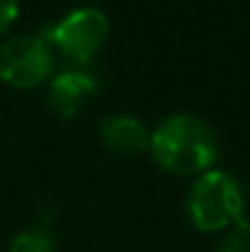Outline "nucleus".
<instances>
[{"label":"nucleus","mask_w":250,"mask_h":252,"mask_svg":"<svg viewBox=\"0 0 250 252\" xmlns=\"http://www.w3.org/2000/svg\"><path fill=\"white\" fill-rule=\"evenodd\" d=\"M214 252H250V223L248 220L233 225L231 233L226 238H221V243L216 245Z\"/></svg>","instance_id":"obj_8"},{"label":"nucleus","mask_w":250,"mask_h":252,"mask_svg":"<svg viewBox=\"0 0 250 252\" xmlns=\"http://www.w3.org/2000/svg\"><path fill=\"white\" fill-rule=\"evenodd\" d=\"M110 32L106 12L98 7H76L59 22L42 30V37L54 44L71 64H86L106 44Z\"/></svg>","instance_id":"obj_3"},{"label":"nucleus","mask_w":250,"mask_h":252,"mask_svg":"<svg viewBox=\"0 0 250 252\" xmlns=\"http://www.w3.org/2000/svg\"><path fill=\"white\" fill-rule=\"evenodd\" d=\"M54 74V52L42 34H15L0 44V79L32 88Z\"/></svg>","instance_id":"obj_4"},{"label":"nucleus","mask_w":250,"mask_h":252,"mask_svg":"<svg viewBox=\"0 0 250 252\" xmlns=\"http://www.w3.org/2000/svg\"><path fill=\"white\" fill-rule=\"evenodd\" d=\"M20 15V0H0V32H5Z\"/></svg>","instance_id":"obj_9"},{"label":"nucleus","mask_w":250,"mask_h":252,"mask_svg":"<svg viewBox=\"0 0 250 252\" xmlns=\"http://www.w3.org/2000/svg\"><path fill=\"white\" fill-rule=\"evenodd\" d=\"M98 135H101V142L113 152H143L150 147L147 127L138 118L123 115V113H113L103 118Z\"/></svg>","instance_id":"obj_6"},{"label":"nucleus","mask_w":250,"mask_h":252,"mask_svg":"<svg viewBox=\"0 0 250 252\" xmlns=\"http://www.w3.org/2000/svg\"><path fill=\"white\" fill-rule=\"evenodd\" d=\"M155 162L172 174H204L218 162L221 145L214 127L191 113H172L150 132Z\"/></svg>","instance_id":"obj_1"},{"label":"nucleus","mask_w":250,"mask_h":252,"mask_svg":"<svg viewBox=\"0 0 250 252\" xmlns=\"http://www.w3.org/2000/svg\"><path fill=\"white\" fill-rule=\"evenodd\" d=\"M7 252H57V238L44 225H32L20 230L12 240Z\"/></svg>","instance_id":"obj_7"},{"label":"nucleus","mask_w":250,"mask_h":252,"mask_svg":"<svg viewBox=\"0 0 250 252\" xmlns=\"http://www.w3.org/2000/svg\"><path fill=\"white\" fill-rule=\"evenodd\" d=\"M93 91H96V79L83 69L81 64H71V66H64L57 74H52L47 100H49L52 110L69 118L81 108L83 100Z\"/></svg>","instance_id":"obj_5"},{"label":"nucleus","mask_w":250,"mask_h":252,"mask_svg":"<svg viewBox=\"0 0 250 252\" xmlns=\"http://www.w3.org/2000/svg\"><path fill=\"white\" fill-rule=\"evenodd\" d=\"M184 206L191 225L201 233H216L246 220L243 189L233 174L221 169L204 171L191 184Z\"/></svg>","instance_id":"obj_2"}]
</instances>
